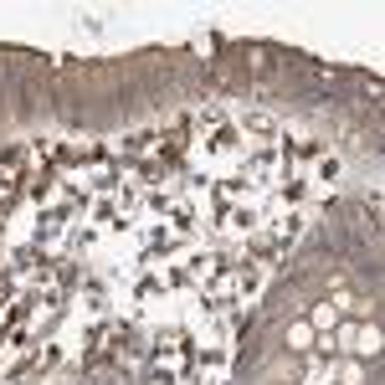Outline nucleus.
<instances>
[{
    "label": "nucleus",
    "mask_w": 385,
    "mask_h": 385,
    "mask_svg": "<svg viewBox=\"0 0 385 385\" xmlns=\"http://www.w3.org/2000/svg\"><path fill=\"white\" fill-rule=\"evenodd\" d=\"M354 354H380V329H375V324H360V329H354Z\"/></svg>",
    "instance_id": "obj_1"
},
{
    "label": "nucleus",
    "mask_w": 385,
    "mask_h": 385,
    "mask_svg": "<svg viewBox=\"0 0 385 385\" xmlns=\"http://www.w3.org/2000/svg\"><path fill=\"white\" fill-rule=\"evenodd\" d=\"M334 324H339V309H334V303H318V309H313V324H309V329H324V334H329Z\"/></svg>",
    "instance_id": "obj_2"
},
{
    "label": "nucleus",
    "mask_w": 385,
    "mask_h": 385,
    "mask_svg": "<svg viewBox=\"0 0 385 385\" xmlns=\"http://www.w3.org/2000/svg\"><path fill=\"white\" fill-rule=\"evenodd\" d=\"M309 344H313V329H309V324H293V329H288V350H309Z\"/></svg>",
    "instance_id": "obj_3"
},
{
    "label": "nucleus",
    "mask_w": 385,
    "mask_h": 385,
    "mask_svg": "<svg viewBox=\"0 0 385 385\" xmlns=\"http://www.w3.org/2000/svg\"><path fill=\"white\" fill-rule=\"evenodd\" d=\"M339 380H344V385H365V370H360V365H354V360H350V365H344V370H339Z\"/></svg>",
    "instance_id": "obj_4"
},
{
    "label": "nucleus",
    "mask_w": 385,
    "mask_h": 385,
    "mask_svg": "<svg viewBox=\"0 0 385 385\" xmlns=\"http://www.w3.org/2000/svg\"><path fill=\"white\" fill-rule=\"evenodd\" d=\"M334 339H339V350H354V324H334Z\"/></svg>",
    "instance_id": "obj_5"
}]
</instances>
